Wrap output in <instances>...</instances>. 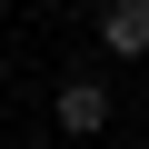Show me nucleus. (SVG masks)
Instances as JSON below:
<instances>
[{"instance_id":"obj_1","label":"nucleus","mask_w":149,"mask_h":149,"mask_svg":"<svg viewBox=\"0 0 149 149\" xmlns=\"http://www.w3.org/2000/svg\"><path fill=\"white\" fill-rule=\"evenodd\" d=\"M50 109H60V129H70V139H100V129H109V80H60V100H50Z\"/></svg>"},{"instance_id":"obj_2","label":"nucleus","mask_w":149,"mask_h":149,"mask_svg":"<svg viewBox=\"0 0 149 149\" xmlns=\"http://www.w3.org/2000/svg\"><path fill=\"white\" fill-rule=\"evenodd\" d=\"M100 40H109L119 60H149V0H119V10L100 20Z\"/></svg>"}]
</instances>
